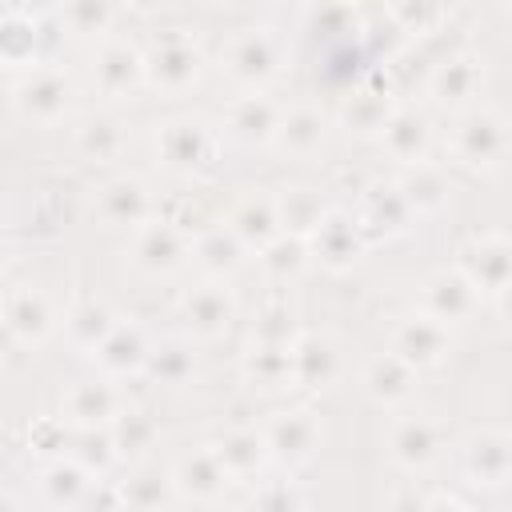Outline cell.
<instances>
[{
  "label": "cell",
  "instance_id": "17",
  "mask_svg": "<svg viewBox=\"0 0 512 512\" xmlns=\"http://www.w3.org/2000/svg\"><path fill=\"white\" fill-rule=\"evenodd\" d=\"M228 72L240 84H264L276 72V48L264 32H248L240 40H232L228 48Z\"/></svg>",
  "mask_w": 512,
  "mask_h": 512
},
{
  "label": "cell",
  "instance_id": "31",
  "mask_svg": "<svg viewBox=\"0 0 512 512\" xmlns=\"http://www.w3.org/2000/svg\"><path fill=\"white\" fill-rule=\"evenodd\" d=\"M204 152H208V140H204V128L200 124H168V132H164V156L172 160V164H180V168H192V164H200L204 160Z\"/></svg>",
  "mask_w": 512,
  "mask_h": 512
},
{
  "label": "cell",
  "instance_id": "26",
  "mask_svg": "<svg viewBox=\"0 0 512 512\" xmlns=\"http://www.w3.org/2000/svg\"><path fill=\"white\" fill-rule=\"evenodd\" d=\"M108 428H112V440H116L120 460H136V456H144L156 444V424L144 412H120Z\"/></svg>",
  "mask_w": 512,
  "mask_h": 512
},
{
  "label": "cell",
  "instance_id": "10",
  "mask_svg": "<svg viewBox=\"0 0 512 512\" xmlns=\"http://www.w3.org/2000/svg\"><path fill=\"white\" fill-rule=\"evenodd\" d=\"M144 72H148L152 84L176 92V88H184V84L196 80V72H200V52H196L192 44H184V40H164V44H156L152 56L144 60Z\"/></svg>",
  "mask_w": 512,
  "mask_h": 512
},
{
  "label": "cell",
  "instance_id": "20",
  "mask_svg": "<svg viewBox=\"0 0 512 512\" xmlns=\"http://www.w3.org/2000/svg\"><path fill=\"white\" fill-rule=\"evenodd\" d=\"M184 316H188V328L196 336H220L232 324V296L224 288H216V284L196 288L188 296V304H184Z\"/></svg>",
  "mask_w": 512,
  "mask_h": 512
},
{
  "label": "cell",
  "instance_id": "1",
  "mask_svg": "<svg viewBox=\"0 0 512 512\" xmlns=\"http://www.w3.org/2000/svg\"><path fill=\"white\" fill-rule=\"evenodd\" d=\"M172 484H176V496L180 500H192V504H216L224 496L228 484H236L228 476V468L220 464L216 448H200V452H188L172 464Z\"/></svg>",
  "mask_w": 512,
  "mask_h": 512
},
{
  "label": "cell",
  "instance_id": "13",
  "mask_svg": "<svg viewBox=\"0 0 512 512\" xmlns=\"http://www.w3.org/2000/svg\"><path fill=\"white\" fill-rule=\"evenodd\" d=\"M92 472L72 456V460H52L48 468H44V476H40V496H44V504L48 508H76V504H84L88 500V492H92V480H88Z\"/></svg>",
  "mask_w": 512,
  "mask_h": 512
},
{
  "label": "cell",
  "instance_id": "48",
  "mask_svg": "<svg viewBox=\"0 0 512 512\" xmlns=\"http://www.w3.org/2000/svg\"><path fill=\"white\" fill-rule=\"evenodd\" d=\"M500 312H504V316L512 320V284H508V288L500 292Z\"/></svg>",
  "mask_w": 512,
  "mask_h": 512
},
{
  "label": "cell",
  "instance_id": "24",
  "mask_svg": "<svg viewBox=\"0 0 512 512\" xmlns=\"http://www.w3.org/2000/svg\"><path fill=\"white\" fill-rule=\"evenodd\" d=\"M144 212H148V196L136 180H116L100 196V216L108 224H136Z\"/></svg>",
  "mask_w": 512,
  "mask_h": 512
},
{
  "label": "cell",
  "instance_id": "22",
  "mask_svg": "<svg viewBox=\"0 0 512 512\" xmlns=\"http://www.w3.org/2000/svg\"><path fill=\"white\" fill-rule=\"evenodd\" d=\"M120 496H124L128 508H172V504H180L172 472H148V468H140L132 480H120Z\"/></svg>",
  "mask_w": 512,
  "mask_h": 512
},
{
  "label": "cell",
  "instance_id": "42",
  "mask_svg": "<svg viewBox=\"0 0 512 512\" xmlns=\"http://www.w3.org/2000/svg\"><path fill=\"white\" fill-rule=\"evenodd\" d=\"M392 120V112H388V104L380 100V96H372V92H364V96H356L352 104H348V124L356 128V132H384V124Z\"/></svg>",
  "mask_w": 512,
  "mask_h": 512
},
{
  "label": "cell",
  "instance_id": "28",
  "mask_svg": "<svg viewBox=\"0 0 512 512\" xmlns=\"http://www.w3.org/2000/svg\"><path fill=\"white\" fill-rule=\"evenodd\" d=\"M476 80H480L476 60H472V56H452V60H444V64H440V72L432 76V92H436V100L456 104V100L472 96Z\"/></svg>",
  "mask_w": 512,
  "mask_h": 512
},
{
  "label": "cell",
  "instance_id": "15",
  "mask_svg": "<svg viewBox=\"0 0 512 512\" xmlns=\"http://www.w3.org/2000/svg\"><path fill=\"white\" fill-rule=\"evenodd\" d=\"M312 248L328 268H348L360 256V232L348 216L328 212L316 228H312Z\"/></svg>",
  "mask_w": 512,
  "mask_h": 512
},
{
  "label": "cell",
  "instance_id": "27",
  "mask_svg": "<svg viewBox=\"0 0 512 512\" xmlns=\"http://www.w3.org/2000/svg\"><path fill=\"white\" fill-rule=\"evenodd\" d=\"M228 124H232V132H236L240 140H248V144H260V140L276 136V128H280L276 108L264 104V100H256V96L240 100V104L232 108V120H228Z\"/></svg>",
  "mask_w": 512,
  "mask_h": 512
},
{
  "label": "cell",
  "instance_id": "5",
  "mask_svg": "<svg viewBox=\"0 0 512 512\" xmlns=\"http://www.w3.org/2000/svg\"><path fill=\"white\" fill-rule=\"evenodd\" d=\"M460 268L472 280V288L480 292H504L512 284V244L508 240H472L460 252Z\"/></svg>",
  "mask_w": 512,
  "mask_h": 512
},
{
  "label": "cell",
  "instance_id": "50",
  "mask_svg": "<svg viewBox=\"0 0 512 512\" xmlns=\"http://www.w3.org/2000/svg\"><path fill=\"white\" fill-rule=\"evenodd\" d=\"M508 4H512V0H508Z\"/></svg>",
  "mask_w": 512,
  "mask_h": 512
},
{
  "label": "cell",
  "instance_id": "4",
  "mask_svg": "<svg viewBox=\"0 0 512 512\" xmlns=\"http://www.w3.org/2000/svg\"><path fill=\"white\" fill-rule=\"evenodd\" d=\"M264 440H268L272 460L296 468V464L312 460V452H316V444H320V428H316L312 412H284V416H276V420L264 428Z\"/></svg>",
  "mask_w": 512,
  "mask_h": 512
},
{
  "label": "cell",
  "instance_id": "11",
  "mask_svg": "<svg viewBox=\"0 0 512 512\" xmlns=\"http://www.w3.org/2000/svg\"><path fill=\"white\" fill-rule=\"evenodd\" d=\"M472 300H476V288L464 272H436L428 284H424V308L428 316H436L440 324H452V320H464L472 312Z\"/></svg>",
  "mask_w": 512,
  "mask_h": 512
},
{
  "label": "cell",
  "instance_id": "36",
  "mask_svg": "<svg viewBox=\"0 0 512 512\" xmlns=\"http://www.w3.org/2000/svg\"><path fill=\"white\" fill-rule=\"evenodd\" d=\"M276 212H280V224H288L292 232H312L320 220H324V212H320V204L304 192V188H292L280 204H276Z\"/></svg>",
  "mask_w": 512,
  "mask_h": 512
},
{
  "label": "cell",
  "instance_id": "21",
  "mask_svg": "<svg viewBox=\"0 0 512 512\" xmlns=\"http://www.w3.org/2000/svg\"><path fill=\"white\" fill-rule=\"evenodd\" d=\"M144 72V60L128 48V44H108L100 56H96V84L104 92H128Z\"/></svg>",
  "mask_w": 512,
  "mask_h": 512
},
{
  "label": "cell",
  "instance_id": "18",
  "mask_svg": "<svg viewBox=\"0 0 512 512\" xmlns=\"http://www.w3.org/2000/svg\"><path fill=\"white\" fill-rule=\"evenodd\" d=\"M412 384H416V368H412L408 360H400L396 352L372 360L368 372H364V388H368V396L380 400V404H400V400H408V396H412Z\"/></svg>",
  "mask_w": 512,
  "mask_h": 512
},
{
  "label": "cell",
  "instance_id": "35",
  "mask_svg": "<svg viewBox=\"0 0 512 512\" xmlns=\"http://www.w3.org/2000/svg\"><path fill=\"white\" fill-rule=\"evenodd\" d=\"M148 372H152L160 384L176 388V384H184V380L192 376V352L180 348V344H164V348H156V352L148 356Z\"/></svg>",
  "mask_w": 512,
  "mask_h": 512
},
{
  "label": "cell",
  "instance_id": "3",
  "mask_svg": "<svg viewBox=\"0 0 512 512\" xmlns=\"http://www.w3.org/2000/svg\"><path fill=\"white\" fill-rule=\"evenodd\" d=\"M440 448H444V436L432 420L424 416H412V420H400L392 424L388 432V456L404 468V472H424L440 460Z\"/></svg>",
  "mask_w": 512,
  "mask_h": 512
},
{
  "label": "cell",
  "instance_id": "14",
  "mask_svg": "<svg viewBox=\"0 0 512 512\" xmlns=\"http://www.w3.org/2000/svg\"><path fill=\"white\" fill-rule=\"evenodd\" d=\"M508 136H504V124L492 116V112H472L460 132H456V152L468 160V164H492L500 152H504Z\"/></svg>",
  "mask_w": 512,
  "mask_h": 512
},
{
  "label": "cell",
  "instance_id": "39",
  "mask_svg": "<svg viewBox=\"0 0 512 512\" xmlns=\"http://www.w3.org/2000/svg\"><path fill=\"white\" fill-rule=\"evenodd\" d=\"M64 20H68V28L80 32V36L104 32L108 20H112V0H68Z\"/></svg>",
  "mask_w": 512,
  "mask_h": 512
},
{
  "label": "cell",
  "instance_id": "23",
  "mask_svg": "<svg viewBox=\"0 0 512 512\" xmlns=\"http://www.w3.org/2000/svg\"><path fill=\"white\" fill-rule=\"evenodd\" d=\"M276 228H280V212L268 200H244L232 212V232L252 248H268L276 240Z\"/></svg>",
  "mask_w": 512,
  "mask_h": 512
},
{
  "label": "cell",
  "instance_id": "2",
  "mask_svg": "<svg viewBox=\"0 0 512 512\" xmlns=\"http://www.w3.org/2000/svg\"><path fill=\"white\" fill-rule=\"evenodd\" d=\"M464 472L476 488H500L512 480V436L508 432H476L464 444Z\"/></svg>",
  "mask_w": 512,
  "mask_h": 512
},
{
  "label": "cell",
  "instance_id": "40",
  "mask_svg": "<svg viewBox=\"0 0 512 512\" xmlns=\"http://www.w3.org/2000/svg\"><path fill=\"white\" fill-rule=\"evenodd\" d=\"M36 24L32 20H20L16 12L4 20V56L8 64H24V60H36Z\"/></svg>",
  "mask_w": 512,
  "mask_h": 512
},
{
  "label": "cell",
  "instance_id": "45",
  "mask_svg": "<svg viewBox=\"0 0 512 512\" xmlns=\"http://www.w3.org/2000/svg\"><path fill=\"white\" fill-rule=\"evenodd\" d=\"M392 12H396V20H400L404 28L428 32V28L436 24V16H440V4H436V0H392Z\"/></svg>",
  "mask_w": 512,
  "mask_h": 512
},
{
  "label": "cell",
  "instance_id": "47",
  "mask_svg": "<svg viewBox=\"0 0 512 512\" xmlns=\"http://www.w3.org/2000/svg\"><path fill=\"white\" fill-rule=\"evenodd\" d=\"M32 448H40V452H56V448H64V428H60V424H52V420L36 424Z\"/></svg>",
  "mask_w": 512,
  "mask_h": 512
},
{
  "label": "cell",
  "instance_id": "46",
  "mask_svg": "<svg viewBox=\"0 0 512 512\" xmlns=\"http://www.w3.org/2000/svg\"><path fill=\"white\" fill-rule=\"evenodd\" d=\"M352 24H356V16H352V8L340 4V0H332V4H324V8L316 12V28L328 32V36H340V32H348Z\"/></svg>",
  "mask_w": 512,
  "mask_h": 512
},
{
  "label": "cell",
  "instance_id": "32",
  "mask_svg": "<svg viewBox=\"0 0 512 512\" xmlns=\"http://www.w3.org/2000/svg\"><path fill=\"white\" fill-rule=\"evenodd\" d=\"M72 456L88 468V472H108L116 460H120V452H116V440H112V428H84L80 436H76V448H72Z\"/></svg>",
  "mask_w": 512,
  "mask_h": 512
},
{
  "label": "cell",
  "instance_id": "37",
  "mask_svg": "<svg viewBox=\"0 0 512 512\" xmlns=\"http://www.w3.org/2000/svg\"><path fill=\"white\" fill-rule=\"evenodd\" d=\"M80 152L92 156V160L116 156V152H120V128H116L112 120H104V116L84 120V128H80Z\"/></svg>",
  "mask_w": 512,
  "mask_h": 512
},
{
  "label": "cell",
  "instance_id": "8",
  "mask_svg": "<svg viewBox=\"0 0 512 512\" xmlns=\"http://www.w3.org/2000/svg\"><path fill=\"white\" fill-rule=\"evenodd\" d=\"M68 80L56 76V72H32L20 88H16V112L28 116V120H56L64 108H68Z\"/></svg>",
  "mask_w": 512,
  "mask_h": 512
},
{
  "label": "cell",
  "instance_id": "29",
  "mask_svg": "<svg viewBox=\"0 0 512 512\" xmlns=\"http://www.w3.org/2000/svg\"><path fill=\"white\" fill-rule=\"evenodd\" d=\"M384 144H388V152L400 156V160H420V152H424V144H428V128H424V120L412 116V112H392V120L384 124Z\"/></svg>",
  "mask_w": 512,
  "mask_h": 512
},
{
  "label": "cell",
  "instance_id": "7",
  "mask_svg": "<svg viewBox=\"0 0 512 512\" xmlns=\"http://www.w3.org/2000/svg\"><path fill=\"white\" fill-rule=\"evenodd\" d=\"M4 324H8V336L12 340H20V344L32 348V344L48 340V332H52V308H48V300L40 292L16 288L4 300Z\"/></svg>",
  "mask_w": 512,
  "mask_h": 512
},
{
  "label": "cell",
  "instance_id": "16",
  "mask_svg": "<svg viewBox=\"0 0 512 512\" xmlns=\"http://www.w3.org/2000/svg\"><path fill=\"white\" fill-rule=\"evenodd\" d=\"M340 368L336 348L324 336H304L292 344V380L304 388H328Z\"/></svg>",
  "mask_w": 512,
  "mask_h": 512
},
{
  "label": "cell",
  "instance_id": "34",
  "mask_svg": "<svg viewBox=\"0 0 512 512\" xmlns=\"http://www.w3.org/2000/svg\"><path fill=\"white\" fill-rule=\"evenodd\" d=\"M400 196L408 200V208L432 212V208H440V204H444L448 184H444V176H440L436 168H412V172H408V180H404V188H400Z\"/></svg>",
  "mask_w": 512,
  "mask_h": 512
},
{
  "label": "cell",
  "instance_id": "43",
  "mask_svg": "<svg viewBox=\"0 0 512 512\" xmlns=\"http://www.w3.org/2000/svg\"><path fill=\"white\" fill-rule=\"evenodd\" d=\"M256 508H304L308 496L292 484V480H260V488L252 492Z\"/></svg>",
  "mask_w": 512,
  "mask_h": 512
},
{
  "label": "cell",
  "instance_id": "38",
  "mask_svg": "<svg viewBox=\"0 0 512 512\" xmlns=\"http://www.w3.org/2000/svg\"><path fill=\"white\" fill-rule=\"evenodd\" d=\"M68 332H72V340H76L80 348H96V344L112 332V312L100 308V304H88V308H80V312L68 320Z\"/></svg>",
  "mask_w": 512,
  "mask_h": 512
},
{
  "label": "cell",
  "instance_id": "30",
  "mask_svg": "<svg viewBox=\"0 0 512 512\" xmlns=\"http://www.w3.org/2000/svg\"><path fill=\"white\" fill-rule=\"evenodd\" d=\"M180 252H184V244H180V236H176L172 228L156 224V228L140 232L136 260H140L144 268H152V272H168V268H176V264H180Z\"/></svg>",
  "mask_w": 512,
  "mask_h": 512
},
{
  "label": "cell",
  "instance_id": "25",
  "mask_svg": "<svg viewBox=\"0 0 512 512\" xmlns=\"http://www.w3.org/2000/svg\"><path fill=\"white\" fill-rule=\"evenodd\" d=\"M248 380L260 388H284L292 380V348L288 344H260L248 356Z\"/></svg>",
  "mask_w": 512,
  "mask_h": 512
},
{
  "label": "cell",
  "instance_id": "49",
  "mask_svg": "<svg viewBox=\"0 0 512 512\" xmlns=\"http://www.w3.org/2000/svg\"><path fill=\"white\" fill-rule=\"evenodd\" d=\"M128 4H136V8H156V4H164V0H128Z\"/></svg>",
  "mask_w": 512,
  "mask_h": 512
},
{
  "label": "cell",
  "instance_id": "6",
  "mask_svg": "<svg viewBox=\"0 0 512 512\" xmlns=\"http://www.w3.org/2000/svg\"><path fill=\"white\" fill-rule=\"evenodd\" d=\"M392 352L412 368H432L448 352V332L436 316H412L392 332Z\"/></svg>",
  "mask_w": 512,
  "mask_h": 512
},
{
  "label": "cell",
  "instance_id": "12",
  "mask_svg": "<svg viewBox=\"0 0 512 512\" xmlns=\"http://www.w3.org/2000/svg\"><path fill=\"white\" fill-rule=\"evenodd\" d=\"M216 456L220 464L228 468V476L240 484L248 476H260V468L268 464V440L264 432H252V428H236V432H224L220 444H216Z\"/></svg>",
  "mask_w": 512,
  "mask_h": 512
},
{
  "label": "cell",
  "instance_id": "33",
  "mask_svg": "<svg viewBox=\"0 0 512 512\" xmlns=\"http://www.w3.org/2000/svg\"><path fill=\"white\" fill-rule=\"evenodd\" d=\"M276 140L288 148V152H312V148H320V140H324V120L316 116V112H292V116H284L280 120V128H276Z\"/></svg>",
  "mask_w": 512,
  "mask_h": 512
},
{
  "label": "cell",
  "instance_id": "41",
  "mask_svg": "<svg viewBox=\"0 0 512 512\" xmlns=\"http://www.w3.org/2000/svg\"><path fill=\"white\" fill-rule=\"evenodd\" d=\"M240 236L236 232H212L200 240V260L212 268V272H232L240 264Z\"/></svg>",
  "mask_w": 512,
  "mask_h": 512
},
{
  "label": "cell",
  "instance_id": "44",
  "mask_svg": "<svg viewBox=\"0 0 512 512\" xmlns=\"http://www.w3.org/2000/svg\"><path fill=\"white\" fill-rule=\"evenodd\" d=\"M264 264L276 272V276H288L304 264V244L296 236H276L268 248H264Z\"/></svg>",
  "mask_w": 512,
  "mask_h": 512
},
{
  "label": "cell",
  "instance_id": "9",
  "mask_svg": "<svg viewBox=\"0 0 512 512\" xmlns=\"http://www.w3.org/2000/svg\"><path fill=\"white\" fill-rule=\"evenodd\" d=\"M120 416V400L108 384L100 380H84L64 396V420L80 424V428H108Z\"/></svg>",
  "mask_w": 512,
  "mask_h": 512
},
{
  "label": "cell",
  "instance_id": "19",
  "mask_svg": "<svg viewBox=\"0 0 512 512\" xmlns=\"http://www.w3.org/2000/svg\"><path fill=\"white\" fill-rule=\"evenodd\" d=\"M96 364L108 372V376H124V372H136L148 364V348H144V336L136 328H112L96 348Z\"/></svg>",
  "mask_w": 512,
  "mask_h": 512
}]
</instances>
